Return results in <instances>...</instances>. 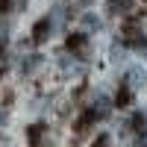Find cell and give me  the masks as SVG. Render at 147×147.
Instances as JSON below:
<instances>
[{
	"instance_id": "9",
	"label": "cell",
	"mask_w": 147,
	"mask_h": 147,
	"mask_svg": "<svg viewBox=\"0 0 147 147\" xmlns=\"http://www.w3.org/2000/svg\"><path fill=\"white\" fill-rule=\"evenodd\" d=\"M129 6V0H109V12H124Z\"/></svg>"
},
{
	"instance_id": "10",
	"label": "cell",
	"mask_w": 147,
	"mask_h": 147,
	"mask_svg": "<svg viewBox=\"0 0 147 147\" xmlns=\"http://www.w3.org/2000/svg\"><path fill=\"white\" fill-rule=\"evenodd\" d=\"M68 47H71V50H82V47H85V38H82V35H77V38L68 41Z\"/></svg>"
},
{
	"instance_id": "1",
	"label": "cell",
	"mask_w": 147,
	"mask_h": 147,
	"mask_svg": "<svg viewBox=\"0 0 147 147\" xmlns=\"http://www.w3.org/2000/svg\"><path fill=\"white\" fill-rule=\"evenodd\" d=\"M144 82H147V71L141 68V65H132L129 71H127V88H144Z\"/></svg>"
},
{
	"instance_id": "6",
	"label": "cell",
	"mask_w": 147,
	"mask_h": 147,
	"mask_svg": "<svg viewBox=\"0 0 147 147\" xmlns=\"http://www.w3.org/2000/svg\"><path fill=\"white\" fill-rule=\"evenodd\" d=\"M47 21H50V27H53V30H59V27L65 24V9H62V6H53V12L47 15Z\"/></svg>"
},
{
	"instance_id": "8",
	"label": "cell",
	"mask_w": 147,
	"mask_h": 147,
	"mask_svg": "<svg viewBox=\"0 0 147 147\" xmlns=\"http://www.w3.org/2000/svg\"><path fill=\"white\" fill-rule=\"evenodd\" d=\"M82 24H85V30H100V18H94V15H82Z\"/></svg>"
},
{
	"instance_id": "11",
	"label": "cell",
	"mask_w": 147,
	"mask_h": 147,
	"mask_svg": "<svg viewBox=\"0 0 147 147\" xmlns=\"http://www.w3.org/2000/svg\"><path fill=\"white\" fill-rule=\"evenodd\" d=\"M6 41H9V27H6V24H0V50L6 47Z\"/></svg>"
},
{
	"instance_id": "12",
	"label": "cell",
	"mask_w": 147,
	"mask_h": 147,
	"mask_svg": "<svg viewBox=\"0 0 147 147\" xmlns=\"http://www.w3.org/2000/svg\"><path fill=\"white\" fill-rule=\"evenodd\" d=\"M112 62H115V65L124 62V47H112Z\"/></svg>"
},
{
	"instance_id": "13",
	"label": "cell",
	"mask_w": 147,
	"mask_h": 147,
	"mask_svg": "<svg viewBox=\"0 0 147 147\" xmlns=\"http://www.w3.org/2000/svg\"><path fill=\"white\" fill-rule=\"evenodd\" d=\"M6 6H9V0H0V12H3V9H6Z\"/></svg>"
},
{
	"instance_id": "3",
	"label": "cell",
	"mask_w": 147,
	"mask_h": 147,
	"mask_svg": "<svg viewBox=\"0 0 147 147\" xmlns=\"http://www.w3.org/2000/svg\"><path fill=\"white\" fill-rule=\"evenodd\" d=\"M109 109H112V100H109L106 94H97V97H94V106H91V118L109 115Z\"/></svg>"
},
{
	"instance_id": "5",
	"label": "cell",
	"mask_w": 147,
	"mask_h": 147,
	"mask_svg": "<svg viewBox=\"0 0 147 147\" xmlns=\"http://www.w3.org/2000/svg\"><path fill=\"white\" fill-rule=\"evenodd\" d=\"M41 65V56L38 53H32V56H21V62H18V68H21V74H30V71H35Z\"/></svg>"
},
{
	"instance_id": "2",
	"label": "cell",
	"mask_w": 147,
	"mask_h": 147,
	"mask_svg": "<svg viewBox=\"0 0 147 147\" xmlns=\"http://www.w3.org/2000/svg\"><path fill=\"white\" fill-rule=\"evenodd\" d=\"M59 68H62L65 74H82V62L74 53H65L62 59H59Z\"/></svg>"
},
{
	"instance_id": "4",
	"label": "cell",
	"mask_w": 147,
	"mask_h": 147,
	"mask_svg": "<svg viewBox=\"0 0 147 147\" xmlns=\"http://www.w3.org/2000/svg\"><path fill=\"white\" fill-rule=\"evenodd\" d=\"M50 32H53L50 21H47V18H41L38 24H35V30H32V38H35V41H44V38H50Z\"/></svg>"
},
{
	"instance_id": "7",
	"label": "cell",
	"mask_w": 147,
	"mask_h": 147,
	"mask_svg": "<svg viewBox=\"0 0 147 147\" xmlns=\"http://www.w3.org/2000/svg\"><path fill=\"white\" fill-rule=\"evenodd\" d=\"M41 129H44V127H32V129H30V141H32V147H44V138H41Z\"/></svg>"
}]
</instances>
